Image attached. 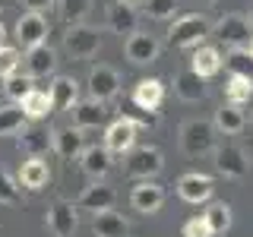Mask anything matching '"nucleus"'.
Instances as JSON below:
<instances>
[{
    "mask_svg": "<svg viewBox=\"0 0 253 237\" xmlns=\"http://www.w3.org/2000/svg\"><path fill=\"white\" fill-rule=\"evenodd\" d=\"M89 98L95 101H111L117 95V89H121V76H117V70L111 67H95L89 73Z\"/></svg>",
    "mask_w": 253,
    "mask_h": 237,
    "instance_id": "2eb2a0df",
    "label": "nucleus"
},
{
    "mask_svg": "<svg viewBox=\"0 0 253 237\" xmlns=\"http://www.w3.org/2000/svg\"><path fill=\"white\" fill-rule=\"evenodd\" d=\"M19 149L29 158H42V155H47L54 149L51 146V133L42 130V126H26V130H22V136H19Z\"/></svg>",
    "mask_w": 253,
    "mask_h": 237,
    "instance_id": "a878e982",
    "label": "nucleus"
},
{
    "mask_svg": "<svg viewBox=\"0 0 253 237\" xmlns=\"http://www.w3.org/2000/svg\"><path fill=\"white\" fill-rule=\"evenodd\" d=\"M225 98H228V105H234V108L250 105V98H253V76H231L225 82Z\"/></svg>",
    "mask_w": 253,
    "mask_h": 237,
    "instance_id": "cd10ccee",
    "label": "nucleus"
},
{
    "mask_svg": "<svg viewBox=\"0 0 253 237\" xmlns=\"http://www.w3.org/2000/svg\"><path fill=\"white\" fill-rule=\"evenodd\" d=\"M3 38H6V29H3V22H0V44H3Z\"/></svg>",
    "mask_w": 253,
    "mask_h": 237,
    "instance_id": "ea45409f",
    "label": "nucleus"
},
{
    "mask_svg": "<svg viewBox=\"0 0 253 237\" xmlns=\"http://www.w3.org/2000/svg\"><path fill=\"white\" fill-rule=\"evenodd\" d=\"M92 234L95 237H126L130 234V225H126L124 215H117V212H95L92 218Z\"/></svg>",
    "mask_w": 253,
    "mask_h": 237,
    "instance_id": "5701e85b",
    "label": "nucleus"
},
{
    "mask_svg": "<svg viewBox=\"0 0 253 237\" xmlns=\"http://www.w3.org/2000/svg\"><path fill=\"white\" fill-rule=\"evenodd\" d=\"M47 98H51V111H70L79 101V82L73 76H54Z\"/></svg>",
    "mask_w": 253,
    "mask_h": 237,
    "instance_id": "a211bd4d",
    "label": "nucleus"
},
{
    "mask_svg": "<svg viewBox=\"0 0 253 237\" xmlns=\"http://www.w3.org/2000/svg\"><path fill=\"white\" fill-rule=\"evenodd\" d=\"M57 13L67 26H79L92 13V0H57Z\"/></svg>",
    "mask_w": 253,
    "mask_h": 237,
    "instance_id": "2f4dec72",
    "label": "nucleus"
},
{
    "mask_svg": "<svg viewBox=\"0 0 253 237\" xmlns=\"http://www.w3.org/2000/svg\"><path fill=\"white\" fill-rule=\"evenodd\" d=\"M228 67V73L231 76H253V54L247 47H231L228 51V57L221 60Z\"/></svg>",
    "mask_w": 253,
    "mask_h": 237,
    "instance_id": "473e14b6",
    "label": "nucleus"
},
{
    "mask_svg": "<svg viewBox=\"0 0 253 237\" xmlns=\"http://www.w3.org/2000/svg\"><path fill=\"white\" fill-rule=\"evenodd\" d=\"M44 38H47V19L42 13H22L16 19V41L26 51L35 44H44Z\"/></svg>",
    "mask_w": 253,
    "mask_h": 237,
    "instance_id": "ddd939ff",
    "label": "nucleus"
},
{
    "mask_svg": "<svg viewBox=\"0 0 253 237\" xmlns=\"http://www.w3.org/2000/svg\"><path fill=\"white\" fill-rule=\"evenodd\" d=\"M26 76L32 79H42V76H51L54 70H57V51H54L51 44H35V47H29L26 51Z\"/></svg>",
    "mask_w": 253,
    "mask_h": 237,
    "instance_id": "4468645a",
    "label": "nucleus"
},
{
    "mask_svg": "<svg viewBox=\"0 0 253 237\" xmlns=\"http://www.w3.org/2000/svg\"><path fill=\"white\" fill-rule=\"evenodd\" d=\"M206 92H209V89H206V79L196 76L190 67L174 73V95H177L180 101H203Z\"/></svg>",
    "mask_w": 253,
    "mask_h": 237,
    "instance_id": "412c9836",
    "label": "nucleus"
},
{
    "mask_svg": "<svg viewBox=\"0 0 253 237\" xmlns=\"http://www.w3.org/2000/svg\"><path fill=\"white\" fill-rule=\"evenodd\" d=\"M22 3H26L29 13H42V10H47V6L54 3V0H22Z\"/></svg>",
    "mask_w": 253,
    "mask_h": 237,
    "instance_id": "58836bf2",
    "label": "nucleus"
},
{
    "mask_svg": "<svg viewBox=\"0 0 253 237\" xmlns=\"http://www.w3.org/2000/svg\"><path fill=\"white\" fill-rule=\"evenodd\" d=\"M215 126L218 133H225V136H237V133H244V126H247V117H244V111L241 108H234V105H221L215 111Z\"/></svg>",
    "mask_w": 253,
    "mask_h": 237,
    "instance_id": "bb28decb",
    "label": "nucleus"
},
{
    "mask_svg": "<svg viewBox=\"0 0 253 237\" xmlns=\"http://www.w3.org/2000/svg\"><path fill=\"white\" fill-rule=\"evenodd\" d=\"M136 133H139V123L133 117H117L105 130V149L111 155H126L136 146Z\"/></svg>",
    "mask_w": 253,
    "mask_h": 237,
    "instance_id": "0eeeda50",
    "label": "nucleus"
},
{
    "mask_svg": "<svg viewBox=\"0 0 253 237\" xmlns=\"http://www.w3.org/2000/svg\"><path fill=\"white\" fill-rule=\"evenodd\" d=\"M212 234H225L231 228V205L228 202H209V209L200 215Z\"/></svg>",
    "mask_w": 253,
    "mask_h": 237,
    "instance_id": "c756f323",
    "label": "nucleus"
},
{
    "mask_svg": "<svg viewBox=\"0 0 253 237\" xmlns=\"http://www.w3.org/2000/svg\"><path fill=\"white\" fill-rule=\"evenodd\" d=\"M130 205L139 215H155L165 205V187L155 184V180H139V184L130 190Z\"/></svg>",
    "mask_w": 253,
    "mask_h": 237,
    "instance_id": "9d476101",
    "label": "nucleus"
},
{
    "mask_svg": "<svg viewBox=\"0 0 253 237\" xmlns=\"http://www.w3.org/2000/svg\"><path fill=\"white\" fill-rule=\"evenodd\" d=\"M47 231H51L54 237H73L76 231V225H79V209L73 202H67V199H57L47 209Z\"/></svg>",
    "mask_w": 253,
    "mask_h": 237,
    "instance_id": "9b49d317",
    "label": "nucleus"
},
{
    "mask_svg": "<svg viewBox=\"0 0 253 237\" xmlns=\"http://www.w3.org/2000/svg\"><path fill=\"white\" fill-rule=\"evenodd\" d=\"M190 70H193L196 76H203V79H209V76H215L218 70H221V54H218V47H193V57H190Z\"/></svg>",
    "mask_w": 253,
    "mask_h": 237,
    "instance_id": "393cba45",
    "label": "nucleus"
},
{
    "mask_svg": "<svg viewBox=\"0 0 253 237\" xmlns=\"http://www.w3.org/2000/svg\"><path fill=\"white\" fill-rule=\"evenodd\" d=\"M98 47H101V32L92 29V26H85V22L70 26L67 35H63V51H67L70 57H76V60L95 57V54H98Z\"/></svg>",
    "mask_w": 253,
    "mask_h": 237,
    "instance_id": "39448f33",
    "label": "nucleus"
},
{
    "mask_svg": "<svg viewBox=\"0 0 253 237\" xmlns=\"http://www.w3.org/2000/svg\"><path fill=\"white\" fill-rule=\"evenodd\" d=\"M212 193H215V180H212L209 174L190 171V174H184V177L177 180V196H180L184 202H193V205L209 202Z\"/></svg>",
    "mask_w": 253,
    "mask_h": 237,
    "instance_id": "1a4fd4ad",
    "label": "nucleus"
},
{
    "mask_svg": "<svg viewBox=\"0 0 253 237\" xmlns=\"http://www.w3.org/2000/svg\"><path fill=\"white\" fill-rule=\"evenodd\" d=\"M158 51H162V44H158V38L149 35V32H133V35H126L124 54H126V60H130L133 67L155 63L158 60Z\"/></svg>",
    "mask_w": 253,
    "mask_h": 237,
    "instance_id": "6e6552de",
    "label": "nucleus"
},
{
    "mask_svg": "<svg viewBox=\"0 0 253 237\" xmlns=\"http://www.w3.org/2000/svg\"><path fill=\"white\" fill-rule=\"evenodd\" d=\"M121 3H130V6H136V3H142V0H121Z\"/></svg>",
    "mask_w": 253,
    "mask_h": 237,
    "instance_id": "a19ab883",
    "label": "nucleus"
},
{
    "mask_svg": "<svg viewBox=\"0 0 253 237\" xmlns=\"http://www.w3.org/2000/svg\"><path fill=\"white\" fill-rule=\"evenodd\" d=\"M79 168H83L85 177L101 180L111 171V152L105 146H85L83 152H79Z\"/></svg>",
    "mask_w": 253,
    "mask_h": 237,
    "instance_id": "6ab92c4d",
    "label": "nucleus"
},
{
    "mask_svg": "<svg viewBox=\"0 0 253 237\" xmlns=\"http://www.w3.org/2000/svg\"><path fill=\"white\" fill-rule=\"evenodd\" d=\"M19 108H22V114L29 117V123H35V120H44V117L51 114V98H47V92L32 89L26 98L19 101Z\"/></svg>",
    "mask_w": 253,
    "mask_h": 237,
    "instance_id": "c85d7f7f",
    "label": "nucleus"
},
{
    "mask_svg": "<svg viewBox=\"0 0 253 237\" xmlns=\"http://www.w3.org/2000/svg\"><path fill=\"white\" fill-rule=\"evenodd\" d=\"M162 168H165V155L158 146H133L126 152L124 174L139 180H155V174H162Z\"/></svg>",
    "mask_w": 253,
    "mask_h": 237,
    "instance_id": "7ed1b4c3",
    "label": "nucleus"
},
{
    "mask_svg": "<svg viewBox=\"0 0 253 237\" xmlns=\"http://www.w3.org/2000/svg\"><path fill=\"white\" fill-rule=\"evenodd\" d=\"M32 82H35L32 76H19V73H13V76H6V85H3V92L10 95L13 101H22V98H26V95L32 92Z\"/></svg>",
    "mask_w": 253,
    "mask_h": 237,
    "instance_id": "f704fd0d",
    "label": "nucleus"
},
{
    "mask_svg": "<svg viewBox=\"0 0 253 237\" xmlns=\"http://www.w3.org/2000/svg\"><path fill=\"white\" fill-rule=\"evenodd\" d=\"M29 126V117L22 114L19 105H3L0 108V136H13Z\"/></svg>",
    "mask_w": 253,
    "mask_h": 237,
    "instance_id": "7c9ffc66",
    "label": "nucleus"
},
{
    "mask_svg": "<svg viewBox=\"0 0 253 237\" xmlns=\"http://www.w3.org/2000/svg\"><path fill=\"white\" fill-rule=\"evenodd\" d=\"M47 180H51V168H47L44 158H29L19 168V187L26 190H44Z\"/></svg>",
    "mask_w": 253,
    "mask_h": 237,
    "instance_id": "b1692460",
    "label": "nucleus"
},
{
    "mask_svg": "<svg viewBox=\"0 0 253 237\" xmlns=\"http://www.w3.org/2000/svg\"><path fill=\"white\" fill-rule=\"evenodd\" d=\"M180 237H212V231L206 228L203 218H190L184 225V231H180Z\"/></svg>",
    "mask_w": 253,
    "mask_h": 237,
    "instance_id": "4c0bfd02",
    "label": "nucleus"
},
{
    "mask_svg": "<svg viewBox=\"0 0 253 237\" xmlns=\"http://www.w3.org/2000/svg\"><path fill=\"white\" fill-rule=\"evenodd\" d=\"M180 149H184V155L190 158H200V155H212V149L218 146L215 142V126L209 120H184L180 123Z\"/></svg>",
    "mask_w": 253,
    "mask_h": 237,
    "instance_id": "f03ea898",
    "label": "nucleus"
},
{
    "mask_svg": "<svg viewBox=\"0 0 253 237\" xmlns=\"http://www.w3.org/2000/svg\"><path fill=\"white\" fill-rule=\"evenodd\" d=\"M209 35H215L218 41L228 47V51H231V47H250L253 26H250L247 16H241V13H228V16H221L215 26H212Z\"/></svg>",
    "mask_w": 253,
    "mask_h": 237,
    "instance_id": "20e7f679",
    "label": "nucleus"
},
{
    "mask_svg": "<svg viewBox=\"0 0 253 237\" xmlns=\"http://www.w3.org/2000/svg\"><path fill=\"white\" fill-rule=\"evenodd\" d=\"M247 19H250V26H253V6H250V16H247Z\"/></svg>",
    "mask_w": 253,
    "mask_h": 237,
    "instance_id": "79ce46f5",
    "label": "nucleus"
},
{
    "mask_svg": "<svg viewBox=\"0 0 253 237\" xmlns=\"http://www.w3.org/2000/svg\"><path fill=\"white\" fill-rule=\"evenodd\" d=\"M19 63H22V54L16 51V47H6V44H0V79L13 76L16 70H19Z\"/></svg>",
    "mask_w": 253,
    "mask_h": 237,
    "instance_id": "e433bc0d",
    "label": "nucleus"
},
{
    "mask_svg": "<svg viewBox=\"0 0 253 237\" xmlns=\"http://www.w3.org/2000/svg\"><path fill=\"white\" fill-rule=\"evenodd\" d=\"M212 161H215V171L228 180H241L250 171V155L241 146H234V142H225V146L212 149Z\"/></svg>",
    "mask_w": 253,
    "mask_h": 237,
    "instance_id": "423d86ee",
    "label": "nucleus"
},
{
    "mask_svg": "<svg viewBox=\"0 0 253 237\" xmlns=\"http://www.w3.org/2000/svg\"><path fill=\"white\" fill-rule=\"evenodd\" d=\"M247 51H250V54H253V38H250V47H247Z\"/></svg>",
    "mask_w": 253,
    "mask_h": 237,
    "instance_id": "37998d69",
    "label": "nucleus"
},
{
    "mask_svg": "<svg viewBox=\"0 0 253 237\" xmlns=\"http://www.w3.org/2000/svg\"><path fill=\"white\" fill-rule=\"evenodd\" d=\"M114 202H117V190L101 184V180H95L92 187H85L79 193V199L73 205L79 212H108V209H114Z\"/></svg>",
    "mask_w": 253,
    "mask_h": 237,
    "instance_id": "f8f14e48",
    "label": "nucleus"
},
{
    "mask_svg": "<svg viewBox=\"0 0 253 237\" xmlns=\"http://www.w3.org/2000/svg\"><path fill=\"white\" fill-rule=\"evenodd\" d=\"M108 117V108L105 101H95V98H85V101H76L73 105V126L76 130H92V126H101Z\"/></svg>",
    "mask_w": 253,
    "mask_h": 237,
    "instance_id": "4be33fe9",
    "label": "nucleus"
},
{
    "mask_svg": "<svg viewBox=\"0 0 253 237\" xmlns=\"http://www.w3.org/2000/svg\"><path fill=\"white\" fill-rule=\"evenodd\" d=\"M146 3V16L149 19H171L177 13L180 0H142Z\"/></svg>",
    "mask_w": 253,
    "mask_h": 237,
    "instance_id": "72a5a7b5",
    "label": "nucleus"
},
{
    "mask_svg": "<svg viewBox=\"0 0 253 237\" xmlns=\"http://www.w3.org/2000/svg\"><path fill=\"white\" fill-rule=\"evenodd\" d=\"M19 202V180L10 177V171L0 168V205H16Z\"/></svg>",
    "mask_w": 253,
    "mask_h": 237,
    "instance_id": "c9c22d12",
    "label": "nucleus"
},
{
    "mask_svg": "<svg viewBox=\"0 0 253 237\" xmlns=\"http://www.w3.org/2000/svg\"><path fill=\"white\" fill-rule=\"evenodd\" d=\"M165 101V82L162 79H139L133 85V105L139 111H158Z\"/></svg>",
    "mask_w": 253,
    "mask_h": 237,
    "instance_id": "aec40b11",
    "label": "nucleus"
},
{
    "mask_svg": "<svg viewBox=\"0 0 253 237\" xmlns=\"http://www.w3.org/2000/svg\"><path fill=\"white\" fill-rule=\"evenodd\" d=\"M105 13H108V29L111 32H117V35H133V32H139V13H136V6L114 0V3H108Z\"/></svg>",
    "mask_w": 253,
    "mask_h": 237,
    "instance_id": "f3484780",
    "label": "nucleus"
},
{
    "mask_svg": "<svg viewBox=\"0 0 253 237\" xmlns=\"http://www.w3.org/2000/svg\"><path fill=\"white\" fill-rule=\"evenodd\" d=\"M51 146L63 161H73V158H79V152L85 149V136H83V130H76V126H60V130L51 133Z\"/></svg>",
    "mask_w": 253,
    "mask_h": 237,
    "instance_id": "dca6fc26",
    "label": "nucleus"
},
{
    "mask_svg": "<svg viewBox=\"0 0 253 237\" xmlns=\"http://www.w3.org/2000/svg\"><path fill=\"white\" fill-rule=\"evenodd\" d=\"M212 32L209 19L200 13H187V16H177V19L171 22L168 29V44L171 47H180V51H187V47H200L203 38Z\"/></svg>",
    "mask_w": 253,
    "mask_h": 237,
    "instance_id": "f257e3e1",
    "label": "nucleus"
},
{
    "mask_svg": "<svg viewBox=\"0 0 253 237\" xmlns=\"http://www.w3.org/2000/svg\"><path fill=\"white\" fill-rule=\"evenodd\" d=\"M200 3H215V0H200Z\"/></svg>",
    "mask_w": 253,
    "mask_h": 237,
    "instance_id": "c03bdc74",
    "label": "nucleus"
},
{
    "mask_svg": "<svg viewBox=\"0 0 253 237\" xmlns=\"http://www.w3.org/2000/svg\"><path fill=\"white\" fill-rule=\"evenodd\" d=\"M3 6H6V0H0V10H3Z\"/></svg>",
    "mask_w": 253,
    "mask_h": 237,
    "instance_id": "a18cd8bd",
    "label": "nucleus"
}]
</instances>
